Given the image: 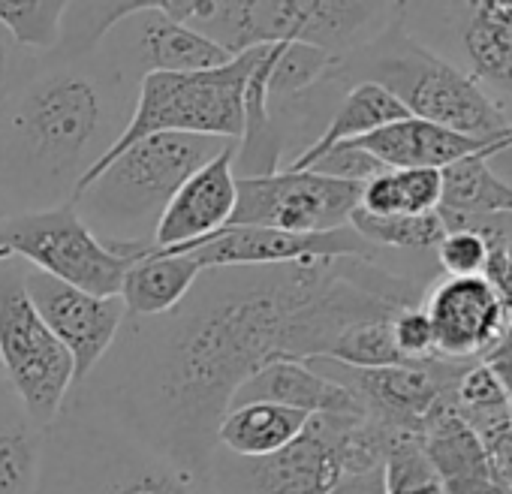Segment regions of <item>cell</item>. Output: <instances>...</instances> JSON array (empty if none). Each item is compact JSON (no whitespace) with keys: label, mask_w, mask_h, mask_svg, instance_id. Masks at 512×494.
Returning a JSON list of instances; mask_svg holds the SVG:
<instances>
[{"label":"cell","mask_w":512,"mask_h":494,"mask_svg":"<svg viewBox=\"0 0 512 494\" xmlns=\"http://www.w3.org/2000/svg\"><path fill=\"white\" fill-rule=\"evenodd\" d=\"M419 302L413 281L362 260L205 269L169 314L127 317L70 401L208 479L217 428L256 371L326 356L344 329Z\"/></svg>","instance_id":"cell-1"},{"label":"cell","mask_w":512,"mask_h":494,"mask_svg":"<svg viewBox=\"0 0 512 494\" xmlns=\"http://www.w3.org/2000/svg\"><path fill=\"white\" fill-rule=\"evenodd\" d=\"M136 88L103 52L31 55L0 31V214L73 202L121 139Z\"/></svg>","instance_id":"cell-2"},{"label":"cell","mask_w":512,"mask_h":494,"mask_svg":"<svg viewBox=\"0 0 512 494\" xmlns=\"http://www.w3.org/2000/svg\"><path fill=\"white\" fill-rule=\"evenodd\" d=\"M166 19L193 28L232 58L260 46L302 43L332 58H347L383 37L401 4H335V0H160Z\"/></svg>","instance_id":"cell-3"},{"label":"cell","mask_w":512,"mask_h":494,"mask_svg":"<svg viewBox=\"0 0 512 494\" xmlns=\"http://www.w3.org/2000/svg\"><path fill=\"white\" fill-rule=\"evenodd\" d=\"M232 142L187 133H157L130 145L73 196L88 229L118 254L154 251L157 223L175 190Z\"/></svg>","instance_id":"cell-4"},{"label":"cell","mask_w":512,"mask_h":494,"mask_svg":"<svg viewBox=\"0 0 512 494\" xmlns=\"http://www.w3.org/2000/svg\"><path fill=\"white\" fill-rule=\"evenodd\" d=\"M37 494H214V488L121 425L67 401L43 428Z\"/></svg>","instance_id":"cell-5"},{"label":"cell","mask_w":512,"mask_h":494,"mask_svg":"<svg viewBox=\"0 0 512 494\" xmlns=\"http://www.w3.org/2000/svg\"><path fill=\"white\" fill-rule=\"evenodd\" d=\"M329 79L350 85L374 82L386 88L410 118L485 139L491 145L509 127L506 112L470 73L434 55L398 25L365 49L341 58Z\"/></svg>","instance_id":"cell-6"},{"label":"cell","mask_w":512,"mask_h":494,"mask_svg":"<svg viewBox=\"0 0 512 494\" xmlns=\"http://www.w3.org/2000/svg\"><path fill=\"white\" fill-rule=\"evenodd\" d=\"M263 49H250L235 55L226 67L208 73H151L136 88L133 115L112 145V151L85 175L79 184L88 187L115 157H121L130 145L157 136V133H187V136H211V139H241L244 121V85L260 64ZM76 190V193H79Z\"/></svg>","instance_id":"cell-7"},{"label":"cell","mask_w":512,"mask_h":494,"mask_svg":"<svg viewBox=\"0 0 512 494\" xmlns=\"http://www.w3.org/2000/svg\"><path fill=\"white\" fill-rule=\"evenodd\" d=\"M28 266L0 257V371L28 416L49 428L76 389L70 353L37 314L25 290Z\"/></svg>","instance_id":"cell-8"},{"label":"cell","mask_w":512,"mask_h":494,"mask_svg":"<svg viewBox=\"0 0 512 494\" xmlns=\"http://www.w3.org/2000/svg\"><path fill=\"white\" fill-rule=\"evenodd\" d=\"M0 257L22 260L55 281H64L91 296H118L127 269L142 257H127L106 247L76 205L16 214L0 223Z\"/></svg>","instance_id":"cell-9"},{"label":"cell","mask_w":512,"mask_h":494,"mask_svg":"<svg viewBox=\"0 0 512 494\" xmlns=\"http://www.w3.org/2000/svg\"><path fill=\"white\" fill-rule=\"evenodd\" d=\"M353 416H311L296 440L266 458H235L214 449V494H329L341 479L338 437Z\"/></svg>","instance_id":"cell-10"},{"label":"cell","mask_w":512,"mask_h":494,"mask_svg":"<svg viewBox=\"0 0 512 494\" xmlns=\"http://www.w3.org/2000/svg\"><path fill=\"white\" fill-rule=\"evenodd\" d=\"M235 190L238 199L226 226L281 232H332L350 226V214L362 199V184L290 169L263 178H235Z\"/></svg>","instance_id":"cell-11"},{"label":"cell","mask_w":512,"mask_h":494,"mask_svg":"<svg viewBox=\"0 0 512 494\" xmlns=\"http://www.w3.org/2000/svg\"><path fill=\"white\" fill-rule=\"evenodd\" d=\"M305 365L347 386L359 398L365 416L377 419L380 425L398 434H422L425 422L449 398L455 380L464 374L470 362H446L434 356L425 362L359 371V368H347V365L317 356V359H308Z\"/></svg>","instance_id":"cell-12"},{"label":"cell","mask_w":512,"mask_h":494,"mask_svg":"<svg viewBox=\"0 0 512 494\" xmlns=\"http://www.w3.org/2000/svg\"><path fill=\"white\" fill-rule=\"evenodd\" d=\"M178 254H190L196 266L229 269V266H290L314 260H362L377 263V247L368 244L353 226L332 232H281L260 226H226Z\"/></svg>","instance_id":"cell-13"},{"label":"cell","mask_w":512,"mask_h":494,"mask_svg":"<svg viewBox=\"0 0 512 494\" xmlns=\"http://www.w3.org/2000/svg\"><path fill=\"white\" fill-rule=\"evenodd\" d=\"M100 49L133 85L151 73H208L232 61V55L208 37L166 19L157 4H139V10L106 34Z\"/></svg>","instance_id":"cell-14"},{"label":"cell","mask_w":512,"mask_h":494,"mask_svg":"<svg viewBox=\"0 0 512 494\" xmlns=\"http://www.w3.org/2000/svg\"><path fill=\"white\" fill-rule=\"evenodd\" d=\"M25 290L43 323L70 353L76 368V386H82L91 377V371L103 362V356L112 350L127 320L121 296L100 299L64 281H55L37 269L25 272Z\"/></svg>","instance_id":"cell-15"},{"label":"cell","mask_w":512,"mask_h":494,"mask_svg":"<svg viewBox=\"0 0 512 494\" xmlns=\"http://www.w3.org/2000/svg\"><path fill=\"white\" fill-rule=\"evenodd\" d=\"M434 332V353L446 362H479L509 329L503 308L479 278H443L419 302Z\"/></svg>","instance_id":"cell-16"},{"label":"cell","mask_w":512,"mask_h":494,"mask_svg":"<svg viewBox=\"0 0 512 494\" xmlns=\"http://www.w3.org/2000/svg\"><path fill=\"white\" fill-rule=\"evenodd\" d=\"M235 142L196 169L169 199L157 232H154V251L157 254H178L184 247L220 232L235 211Z\"/></svg>","instance_id":"cell-17"},{"label":"cell","mask_w":512,"mask_h":494,"mask_svg":"<svg viewBox=\"0 0 512 494\" xmlns=\"http://www.w3.org/2000/svg\"><path fill=\"white\" fill-rule=\"evenodd\" d=\"M344 145L368 151L386 169H446L473 154H485L491 160V142L446 130L419 118L395 121L389 127H380Z\"/></svg>","instance_id":"cell-18"},{"label":"cell","mask_w":512,"mask_h":494,"mask_svg":"<svg viewBox=\"0 0 512 494\" xmlns=\"http://www.w3.org/2000/svg\"><path fill=\"white\" fill-rule=\"evenodd\" d=\"M238 404H278V407H290L308 416H365L359 398L317 374L311 365L305 362H293V359H281L266 365L263 371H256L232 398V407Z\"/></svg>","instance_id":"cell-19"},{"label":"cell","mask_w":512,"mask_h":494,"mask_svg":"<svg viewBox=\"0 0 512 494\" xmlns=\"http://www.w3.org/2000/svg\"><path fill=\"white\" fill-rule=\"evenodd\" d=\"M410 118V112L380 85L374 82H359V85H350L347 94L341 97V103L335 106L332 118L323 124V133L308 145V151L293 160L287 169L290 172H305L311 169L323 154H329L335 145H344V142H353V139H362L380 127H389L395 121H404Z\"/></svg>","instance_id":"cell-20"},{"label":"cell","mask_w":512,"mask_h":494,"mask_svg":"<svg viewBox=\"0 0 512 494\" xmlns=\"http://www.w3.org/2000/svg\"><path fill=\"white\" fill-rule=\"evenodd\" d=\"M202 269L190 254L148 251L136 260L121 281V302L127 317H163L184 302Z\"/></svg>","instance_id":"cell-21"},{"label":"cell","mask_w":512,"mask_h":494,"mask_svg":"<svg viewBox=\"0 0 512 494\" xmlns=\"http://www.w3.org/2000/svg\"><path fill=\"white\" fill-rule=\"evenodd\" d=\"M467 7L464 52L470 76L512 91V0H476Z\"/></svg>","instance_id":"cell-22"},{"label":"cell","mask_w":512,"mask_h":494,"mask_svg":"<svg viewBox=\"0 0 512 494\" xmlns=\"http://www.w3.org/2000/svg\"><path fill=\"white\" fill-rule=\"evenodd\" d=\"M43 428L28 416L0 371V494H37Z\"/></svg>","instance_id":"cell-23"},{"label":"cell","mask_w":512,"mask_h":494,"mask_svg":"<svg viewBox=\"0 0 512 494\" xmlns=\"http://www.w3.org/2000/svg\"><path fill=\"white\" fill-rule=\"evenodd\" d=\"M308 419V413L278 404H238L226 410L217 446L235 458H266L296 440Z\"/></svg>","instance_id":"cell-24"},{"label":"cell","mask_w":512,"mask_h":494,"mask_svg":"<svg viewBox=\"0 0 512 494\" xmlns=\"http://www.w3.org/2000/svg\"><path fill=\"white\" fill-rule=\"evenodd\" d=\"M443 172V196L440 214H467V217H488V214H512V184L491 172L485 154L464 157Z\"/></svg>","instance_id":"cell-25"},{"label":"cell","mask_w":512,"mask_h":494,"mask_svg":"<svg viewBox=\"0 0 512 494\" xmlns=\"http://www.w3.org/2000/svg\"><path fill=\"white\" fill-rule=\"evenodd\" d=\"M443 172L440 169H386L362 184L359 208L374 217L428 214L440 208Z\"/></svg>","instance_id":"cell-26"},{"label":"cell","mask_w":512,"mask_h":494,"mask_svg":"<svg viewBox=\"0 0 512 494\" xmlns=\"http://www.w3.org/2000/svg\"><path fill=\"white\" fill-rule=\"evenodd\" d=\"M67 4L61 0H0V31L31 55H49L61 43Z\"/></svg>","instance_id":"cell-27"},{"label":"cell","mask_w":512,"mask_h":494,"mask_svg":"<svg viewBox=\"0 0 512 494\" xmlns=\"http://www.w3.org/2000/svg\"><path fill=\"white\" fill-rule=\"evenodd\" d=\"M350 226L377 251L395 247V251H437L446 235V226L437 211L428 214H398V217H374L362 208L350 214Z\"/></svg>","instance_id":"cell-28"},{"label":"cell","mask_w":512,"mask_h":494,"mask_svg":"<svg viewBox=\"0 0 512 494\" xmlns=\"http://www.w3.org/2000/svg\"><path fill=\"white\" fill-rule=\"evenodd\" d=\"M452 410L476 431V437L512 416V407L485 362H470L449 392Z\"/></svg>","instance_id":"cell-29"},{"label":"cell","mask_w":512,"mask_h":494,"mask_svg":"<svg viewBox=\"0 0 512 494\" xmlns=\"http://www.w3.org/2000/svg\"><path fill=\"white\" fill-rule=\"evenodd\" d=\"M323 359H332L338 365L359 368V371L410 365L395 347L392 320H365V323H356V326L344 329Z\"/></svg>","instance_id":"cell-30"},{"label":"cell","mask_w":512,"mask_h":494,"mask_svg":"<svg viewBox=\"0 0 512 494\" xmlns=\"http://www.w3.org/2000/svg\"><path fill=\"white\" fill-rule=\"evenodd\" d=\"M386 494H446L419 434H398L383 461Z\"/></svg>","instance_id":"cell-31"},{"label":"cell","mask_w":512,"mask_h":494,"mask_svg":"<svg viewBox=\"0 0 512 494\" xmlns=\"http://www.w3.org/2000/svg\"><path fill=\"white\" fill-rule=\"evenodd\" d=\"M133 10H139V4H67L61 22V43L55 52L73 58L97 52L106 34Z\"/></svg>","instance_id":"cell-32"},{"label":"cell","mask_w":512,"mask_h":494,"mask_svg":"<svg viewBox=\"0 0 512 494\" xmlns=\"http://www.w3.org/2000/svg\"><path fill=\"white\" fill-rule=\"evenodd\" d=\"M437 263L446 278H479L488 263V241L473 229H446L437 244Z\"/></svg>","instance_id":"cell-33"},{"label":"cell","mask_w":512,"mask_h":494,"mask_svg":"<svg viewBox=\"0 0 512 494\" xmlns=\"http://www.w3.org/2000/svg\"><path fill=\"white\" fill-rule=\"evenodd\" d=\"M305 172H317L326 178H338V181H353V184H365L377 175L386 172V166L380 160H374L368 151L353 148V145H335L329 154H323L311 169Z\"/></svg>","instance_id":"cell-34"},{"label":"cell","mask_w":512,"mask_h":494,"mask_svg":"<svg viewBox=\"0 0 512 494\" xmlns=\"http://www.w3.org/2000/svg\"><path fill=\"white\" fill-rule=\"evenodd\" d=\"M392 338H395V347L398 353L407 359V362H425V359H434V332H431V323L428 317L422 314L419 305L413 308H404L392 317Z\"/></svg>","instance_id":"cell-35"},{"label":"cell","mask_w":512,"mask_h":494,"mask_svg":"<svg viewBox=\"0 0 512 494\" xmlns=\"http://www.w3.org/2000/svg\"><path fill=\"white\" fill-rule=\"evenodd\" d=\"M491 476L512 494V416L479 434Z\"/></svg>","instance_id":"cell-36"},{"label":"cell","mask_w":512,"mask_h":494,"mask_svg":"<svg viewBox=\"0 0 512 494\" xmlns=\"http://www.w3.org/2000/svg\"><path fill=\"white\" fill-rule=\"evenodd\" d=\"M479 362H485L491 368V374L497 377V383H500V389L512 407V326L500 335V341Z\"/></svg>","instance_id":"cell-37"},{"label":"cell","mask_w":512,"mask_h":494,"mask_svg":"<svg viewBox=\"0 0 512 494\" xmlns=\"http://www.w3.org/2000/svg\"><path fill=\"white\" fill-rule=\"evenodd\" d=\"M329 494H386L383 470H371V473H362V476H344Z\"/></svg>","instance_id":"cell-38"},{"label":"cell","mask_w":512,"mask_h":494,"mask_svg":"<svg viewBox=\"0 0 512 494\" xmlns=\"http://www.w3.org/2000/svg\"><path fill=\"white\" fill-rule=\"evenodd\" d=\"M446 494H509L494 476H479V479H467V482H455V485H443Z\"/></svg>","instance_id":"cell-39"},{"label":"cell","mask_w":512,"mask_h":494,"mask_svg":"<svg viewBox=\"0 0 512 494\" xmlns=\"http://www.w3.org/2000/svg\"><path fill=\"white\" fill-rule=\"evenodd\" d=\"M509 148H512V121H509V127L503 130V136L491 145V157L500 154V151H509Z\"/></svg>","instance_id":"cell-40"}]
</instances>
